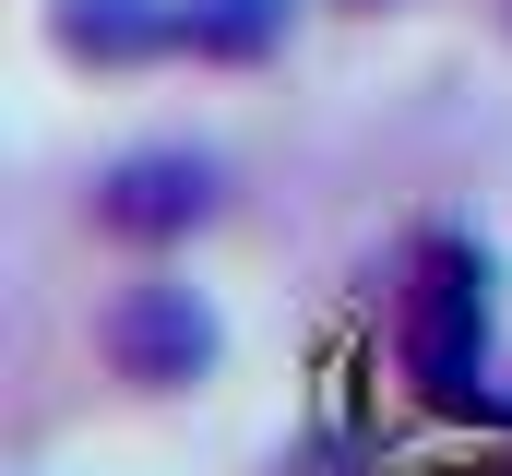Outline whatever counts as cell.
Returning <instances> with one entry per match:
<instances>
[{
    "label": "cell",
    "mask_w": 512,
    "mask_h": 476,
    "mask_svg": "<svg viewBox=\"0 0 512 476\" xmlns=\"http://www.w3.org/2000/svg\"><path fill=\"white\" fill-rule=\"evenodd\" d=\"M393 346H405L417 405H441V417H465V405H501V381H489V250H477L465 227H429L417 250H405Z\"/></svg>",
    "instance_id": "1"
},
{
    "label": "cell",
    "mask_w": 512,
    "mask_h": 476,
    "mask_svg": "<svg viewBox=\"0 0 512 476\" xmlns=\"http://www.w3.org/2000/svg\"><path fill=\"white\" fill-rule=\"evenodd\" d=\"M96 346H108V369L143 381V393H191V381L227 357V322H215V298H203V286L143 274V286H120V298L96 310Z\"/></svg>",
    "instance_id": "2"
},
{
    "label": "cell",
    "mask_w": 512,
    "mask_h": 476,
    "mask_svg": "<svg viewBox=\"0 0 512 476\" xmlns=\"http://www.w3.org/2000/svg\"><path fill=\"white\" fill-rule=\"evenodd\" d=\"M203 215H215V155H191V143H131L96 167V227L131 238V250H167Z\"/></svg>",
    "instance_id": "3"
},
{
    "label": "cell",
    "mask_w": 512,
    "mask_h": 476,
    "mask_svg": "<svg viewBox=\"0 0 512 476\" xmlns=\"http://www.w3.org/2000/svg\"><path fill=\"white\" fill-rule=\"evenodd\" d=\"M179 12L191 0H48V36L72 60H96V72H131L155 48H179Z\"/></svg>",
    "instance_id": "4"
},
{
    "label": "cell",
    "mask_w": 512,
    "mask_h": 476,
    "mask_svg": "<svg viewBox=\"0 0 512 476\" xmlns=\"http://www.w3.org/2000/svg\"><path fill=\"white\" fill-rule=\"evenodd\" d=\"M286 12H298V0H191V12H179V48H191V60H262V48L286 36Z\"/></svg>",
    "instance_id": "5"
},
{
    "label": "cell",
    "mask_w": 512,
    "mask_h": 476,
    "mask_svg": "<svg viewBox=\"0 0 512 476\" xmlns=\"http://www.w3.org/2000/svg\"><path fill=\"white\" fill-rule=\"evenodd\" d=\"M501 24H512V0H501Z\"/></svg>",
    "instance_id": "6"
}]
</instances>
